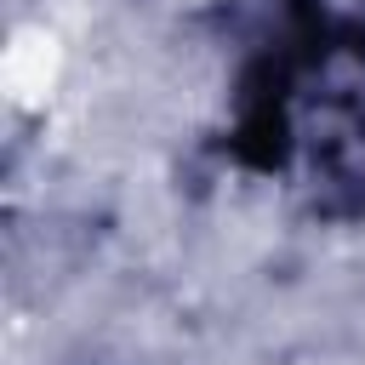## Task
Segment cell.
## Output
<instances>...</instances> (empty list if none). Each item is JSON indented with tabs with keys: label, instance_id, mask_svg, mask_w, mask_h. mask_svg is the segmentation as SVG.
Here are the masks:
<instances>
[{
	"label": "cell",
	"instance_id": "1",
	"mask_svg": "<svg viewBox=\"0 0 365 365\" xmlns=\"http://www.w3.org/2000/svg\"><path fill=\"white\" fill-rule=\"evenodd\" d=\"M57 68H63L57 40H51L46 29H17V34H11V46H6V63H0L6 97H11V103H23V108L46 103V97H51V86H57Z\"/></svg>",
	"mask_w": 365,
	"mask_h": 365
}]
</instances>
